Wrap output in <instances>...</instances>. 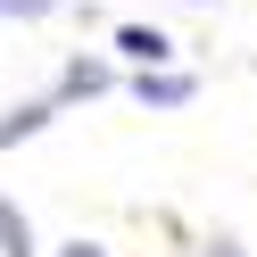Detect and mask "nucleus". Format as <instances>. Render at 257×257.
I'll return each mask as SVG.
<instances>
[{
  "instance_id": "obj_8",
  "label": "nucleus",
  "mask_w": 257,
  "mask_h": 257,
  "mask_svg": "<svg viewBox=\"0 0 257 257\" xmlns=\"http://www.w3.org/2000/svg\"><path fill=\"white\" fill-rule=\"evenodd\" d=\"M199 257H240V240H232V232H216V240H199Z\"/></svg>"
},
{
  "instance_id": "obj_4",
  "label": "nucleus",
  "mask_w": 257,
  "mask_h": 257,
  "mask_svg": "<svg viewBox=\"0 0 257 257\" xmlns=\"http://www.w3.org/2000/svg\"><path fill=\"white\" fill-rule=\"evenodd\" d=\"M50 116H58V100H50V91H42V100H17L9 116H0V150H17V141H34V133H42Z\"/></svg>"
},
{
  "instance_id": "obj_3",
  "label": "nucleus",
  "mask_w": 257,
  "mask_h": 257,
  "mask_svg": "<svg viewBox=\"0 0 257 257\" xmlns=\"http://www.w3.org/2000/svg\"><path fill=\"white\" fill-rule=\"evenodd\" d=\"M133 100H141V108H191V100H199V75H191V67L133 75Z\"/></svg>"
},
{
  "instance_id": "obj_2",
  "label": "nucleus",
  "mask_w": 257,
  "mask_h": 257,
  "mask_svg": "<svg viewBox=\"0 0 257 257\" xmlns=\"http://www.w3.org/2000/svg\"><path fill=\"white\" fill-rule=\"evenodd\" d=\"M116 58H124L133 75H158V67L174 58V42H166V25H141V17H124V25H116Z\"/></svg>"
},
{
  "instance_id": "obj_7",
  "label": "nucleus",
  "mask_w": 257,
  "mask_h": 257,
  "mask_svg": "<svg viewBox=\"0 0 257 257\" xmlns=\"http://www.w3.org/2000/svg\"><path fill=\"white\" fill-rule=\"evenodd\" d=\"M50 257H108V240H83V232H75V240H58Z\"/></svg>"
},
{
  "instance_id": "obj_6",
  "label": "nucleus",
  "mask_w": 257,
  "mask_h": 257,
  "mask_svg": "<svg viewBox=\"0 0 257 257\" xmlns=\"http://www.w3.org/2000/svg\"><path fill=\"white\" fill-rule=\"evenodd\" d=\"M58 0H0V17H17V25H42Z\"/></svg>"
},
{
  "instance_id": "obj_1",
  "label": "nucleus",
  "mask_w": 257,
  "mask_h": 257,
  "mask_svg": "<svg viewBox=\"0 0 257 257\" xmlns=\"http://www.w3.org/2000/svg\"><path fill=\"white\" fill-rule=\"evenodd\" d=\"M100 91H116V67H108L100 50H75L67 67H58V91H50V100L67 108V100H100Z\"/></svg>"
},
{
  "instance_id": "obj_5",
  "label": "nucleus",
  "mask_w": 257,
  "mask_h": 257,
  "mask_svg": "<svg viewBox=\"0 0 257 257\" xmlns=\"http://www.w3.org/2000/svg\"><path fill=\"white\" fill-rule=\"evenodd\" d=\"M0 257H42V240H34V224H25V207L0 191Z\"/></svg>"
}]
</instances>
